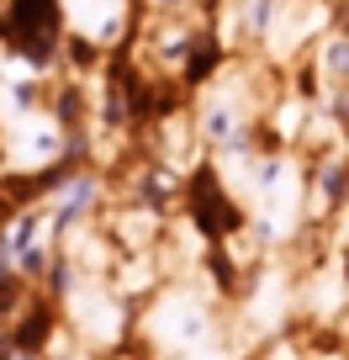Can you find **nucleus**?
<instances>
[{
  "mask_svg": "<svg viewBox=\"0 0 349 360\" xmlns=\"http://www.w3.org/2000/svg\"><path fill=\"white\" fill-rule=\"evenodd\" d=\"M96 202H101V180H96V169H79L74 180H64V191H58L53 212H48V238H53V244L74 238L79 228L91 223Z\"/></svg>",
  "mask_w": 349,
  "mask_h": 360,
  "instance_id": "3",
  "label": "nucleus"
},
{
  "mask_svg": "<svg viewBox=\"0 0 349 360\" xmlns=\"http://www.w3.org/2000/svg\"><path fill=\"white\" fill-rule=\"evenodd\" d=\"M323 75L334 79V90L349 85V37H344V32H334V37L323 43Z\"/></svg>",
  "mask_w": 349,
  "mask_h": 360,
  "instance_id": "4",
  "label": "nucleus"
},
{
  "mask_svg": "<svg viewBox=\"0 0 349 360\" xmlns=\"http://www.w3.org/2000/svg\"><path fill=\"white\" fill-rule=\"evenodd\" d=\"M64 148V122L53 112H22L6 127V169H43Z\"/></svg>",
  "mask_w": 349,
  "mask_h": 360,
  "instance_id": "2",
  "label": "nucleus"
},
{
  "mask_svg": "<svg viewBox=\"0 0 349 360\" xmlns=\"http://www.w3.org/2000/svg\"><path fill=\"white\" fill-rule=\"evenodd\" d=\"M148 334L164 349H202L212 345V307L191 292H169L148 318Z\"/></svg>",
  "mask_w": 349,
  "mask_h": 360,
  "instance_id": "1",
  "label": "nucleus"
}]
</instances>
